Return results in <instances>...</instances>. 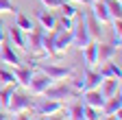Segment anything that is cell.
I'll list each match as a JSON object with an SVG mask.
<instances>
[{"instance_id": "cell-1", "label": "cell", "mask_w": 122, "mask_h": 120, "mask_svg": "<svg viewBox=\"0 0 122 120\" xmlns=\"http://www.w3.org/2000/svg\"><path fill=\"white\" fill-rule=\"evenodd\" d=\"M35 70L44 72L46 77H50L52 81H66L74 77V68L72 66H57V63H37Z\"/></svg>"}, {"instance_id": "cell-2", "label": "cell", "mask_w": 122, "mask_h": 120, "mask_svg": "<svg viewBox=\"0 0 122 120\" xmlns=\"http://www.w3.org/2000/svg\"><path fill=\"white\" fill-rule=\"evenodd\" d=\"M70 33H72V46L79 48V50H83L87 44L92 42V37L87 33V26H85V16H76V22H74V26H72Z\"/></svg>"}, {"instance_id": "cell-3", "label": "cell", "mask_w": 122, "mask_h": 120, "mask_svg": "<svg viewBox=\"0 0 122 120\" xmlns=\"http://www.w3.org/2000/svg\"><path fill=\"white\" fill-rule=\"evenodd\" d=\"M41 96L52 98V100H61V103H63L66 98H74V96H81V94L76 92V89H74L70 83H57V81H55V83H52L48 89H46Z\"/></svg>"}, {"instance_id": "cell-4", "label": "cell", "mask_w": 122, "mask_h": 120, "mask_svg": "<svg viewBox=\"0 0 122 120\" xmlns=\"http://www.w3.org/2000/svg\"><path fill=\"white\" fill-rule=\"evenodd\" d=\"M37 116H52V114H61L63 111V103L61 100H52V98H46V96H37V100L33 103V109Z\"/></svg>"}, {"instance_id": "cell-5", "label": "cell", "mask_w": 122, "mask_h": 120, "mask_svg": "<svg viewBox=\"0 0 122 120\" xmlns=\"http://www.w3.org/2000/svg\"><path fill=\"white\" fill-rule=\"evenodd\" d=\"M33 103H35V98H30V96H26V94H20L18 89L11 94V98H9V105H7V111L13 116V114H22V111H30L33 109Z\"/></svg>"}, {"instance_id": "cell-6", "label": "cell", "mask_w": 122, "mask_h": 120, "mask_svg": "<svg viewBox=\"0 0 122 120\" xmlns=\"http://www.w3.org/2000/svg\"><path fill=\"white\" fill-rule=\"evenodd\" d=\"M44 33H46V28H41V26H33L28 31V37H26V50L30 52V55H44V50H41V42H44Z\"/></svg>"}, {"instance_id": "cell-7", "label": "cell", "mask_w": 122, "mask_h": 120, "mask_svg": "<svg viewBox=\"0 0 122 120\" xmlns=\"http://www.w3.org/2000/svg\"><path fill=\"white\" fill-rule=\"evenodd\" d=\"M52 83H55V81H52L50 77H46L44 72L37 70V72L33 74V79H30V83H28V89H30V94H33V96H41Z\"/></svg>"}, {"instance_id": "cell-8", "label": "cell", "mask_w": 122, "mask_h": 120, "mask_svg": "<svg viewBox=\"0 0 122 120\" xmlns=\"http://www.w3.org/2000/svg\"><path fill=\"white\" fill-rule=\"evenodd\" d=\"M11 72H13V79H15L18 85L28 87L30 79H33V74H35V66H24V63H20V66H13Z\"/></svg>"}, {"instance_id": "cell-9", "label": "cell", "mask_w": 122, "mask_h": 120, "mask_svg": "<svg viewBox=\"0 0 122 120\" xmlns=\"http://www.w3.org/2000/svg\"><path fill=\"white\" fill-rule=\"evenodd\" d=\"M0 61L7 63V66H20L22 63V57L18 55V50H15L11 44L2 42V44H0Z\"/></svg>"}, {"instance_id": "cell-10", "label": "cell", "mask_w": 122, "mask_h": 120, "mask_svg": "<svg viewBox=\"0 0 122 120\" xmlns=\"http://www.w3.org/2000/svg\"><path fill=\"white\" fill-rule=\"evenodd\" d=\"M7 35H9V44L15 50H26V33L22 31V28H18L15 24H11L9 31H7Z\"/></svg>"}, {"instance_id": "cell-11", "label": "cell", "mask_w": 122, "mask_h": 120, "mask_svg": "<svg viewBox=\"0 0 122 120\" xmlns=\"http://www.w3.org/2000/svg\"><path fill=\"white\" fill-rule=\"evenodd\" d=\"M79 98L83 100L85 107H96V109H102V105H105V100H107V98L100 94V89H87V92H83Z\"/></svg>"}, {"instance_id": "cell-12", "label": "cell", "mask_w": 122, "mask_h": 120, "mask_svg": "<svg viewBox=\"0 0 122 120\" xmlns=\"http://www.w3.org/2000/svg\"><path fill=\"white\" fill-rule=\"evenodd\" d=\"M68 48H72V33L55 28V50H57V55H63Z\"/></svg>"}, {"instance_id": "cell-13", "label": "cell", "mask_w": 122, "mask_h": 120, "mask_svg": "<svg viewBox=\"0 0 122 120\" xmlns=\"http://www.w3.org/2000/svg\"><path fill=\"white\" fill-rule=\"evenodd\" d=\"M92 13H94V18L100 22V24H109L111 22V16H109V9H107L105 0H92Z\"/></svg>"}, {"instance_id": "cell-14", "label": "cell", "mask_w": 122, "mask_h": 120, "mask_svg": "<svg viewBox=\"0 0 122 120\" xmlns=\"http://www.w3.org/2000/svg\"><path fill=\"white\" fill-rule=\"evenodd\" d=\"M85 26H87V33H89V37L94 39V42H100V37H102V24L94 18V13L92 11H87L85 13Z\"/></svg>"}, {"instance_id": "cell-15", "label": "cell", "mask_w": 122, "mask_h": 120, "mask_svg": "<svg viewBox=\"0 0 122 120\" xmlns=\"http://www.w3.org/2000/svg\"><path fill=\"white\" fill-rule=\"evenodd\" d=\"M120 46H116V44H100L98 42V57H96V63H105V61H111V59L118 55Z\"/></svg>"}, {"instance_id": "cell-16", "label": "cell", "mask_w": 122, "mask_h": 120, "mask_svg": "<svg viewBox=\"0 0 122 120\" xmlns=\"http://www.w3.org/2000/svg\"><path fill=\"white\" fill-rule=\"evenodd\" d=\"M120 109H122V96H120V92H116L113 96H109V98L105 100L100 114L102 116H111V114H118Z\"/></svg>"}, {"instance_id": "cell-17", "label": "cell", "mask_w": 122, "mask_h": 120, "mask_svg": "<svg viewBox=\"0 0 122 120\" xmlns=\"http://www.w3.org/2000/svg\"><path fill=\"white\" fill-rule=\"evenodd\" d=\"M98 74H100L102 79H120L122 77V70H120V63H116L113 59H111V61H105L100 66Z\"/></svg>"}, {"instance_id": "cell-18", "label": "cell", "mask_w": 122, "mask_h": 120, "mask_svg": "<svg viewBox=\"0 0 122 120\" xmlns=\"http://www.w3.org/2000/svg\"><path fill=\"white\" fill-rule=\"evenodd\" d=\"M83 81H85V92H87V89H98L100 83H102V77L98 74V70L87 68L85 74H83Z\"/></svg>"}, {"instance_id": "cell-19", "label": "cell", "mask_w": 122, "mask_h": 120, "mask_svg": "<svg viewBox=\"0 0 122 120\" xmlns=\"http://www.w3.org/2000/svg\"><path fill=\"white\" fill-rule=\"evenodd\" d=\"M98 89H100V94L105 98H109L116 92H120V79H102V83H100Z\"/></svg>"}, {"instance_id": "cell-20", "label": "cell", "mask_w": 122, "mask_h": 120, "mask_svg": "<svg viewBox=\"0 0 122 120\" xmlns=\"http://www.w3.org/2000/svg\"><path fill=\"white\" fill-rule=\"evenodd\" d=\"M83 55H85V66L87 68H94L96 66V57H98V42L92 39L87 46L83 48Z\"/></svg>"}, {"instance_id": "cell-21", "label": "cell", "mask_w": 122, "mask_h": 120, "mask_svg": "<svg viewBox=\"0 0 122 120\" xmlns=\"http://www.w3.org/2000/svg\"><path fill=\"white\" fill-rule=\"evenodd\" d=\"M37 22H39V26H41V28L50 31V28H55V24H57V18L52 16V11L41 9V11L37 13Z\"/></svg>"}, {"instance_id": "cell-22", "label": "cell", "mask_w": 122, "mask_h": 120, "mask_svg": "<svg viewBox=\"0 0 122 120\" xmlns=\"http://www.w3.org/2000/svg\"><path fill=\"white\" fill-rule=\"evenodd\" d=\"M18 89V83H11V85H0V107L7 109V105H9V98L11 94Z\"/></svg>"}, {"instance_id": "cell-23", "label": "cell", "mask_w": 122, "mask_h": 120, "mask_svg": "<svg viewBox=\"0 0 122 120\" xmlns=\"http://www.w3.org/2000/svg\"><path fill=\"white\" fill-rule=\"evenodd\" d=\"M15 26H18V28H22L24 33H28V31H30V28H33L35 24H33V20H30V18L26 16V13L18 11V13H15Z\"/></svg>"}, {"instance_id": "cell-24", "label": "cell", "mask_w": 122, "mask_h": 120, "mask_svg": "<svg viewBox=\"0 0 122 120\" xmlns=\"http://www.w3.org/2000/svg\"><path fill=\"white\" fill-rule=\"evenodd\" d=\"M105 5H107V9H109L111 20H122V5H120V0H105Z\"/></svg>"}, {"instance_id": "cell-25", "label": "cell", "mask_w": 122, "mask_h": 120, "mask_svg": "<svg viewBox=\"0 0 122 120\" xmlns=\"http://www.w3.org/2000/svg\"><path fill=\"white\" fill-rule=\"evenodd\" d=\"M70 120H85V105L83 100H74L70 107Z\"/></svg>"}, {"instance_id": "cell-26", "label": "cell", "mask_w": 122, "mask_h": 120, "mask_svg": "<svg viewBox=\"0 0 122 120\" xmlns=\"http://www.w3.org/2000/svg\"><path fill=\"white\" fill-rule=\"evenodd\" d=\"M59 9H61V16H66V18H70V20H76V16H79V11H76V7H74L72 2H68V0H66V2L61 5Z\"/></svg>"}, {"instance_id": "cell-27", "label": "cell", "mask_w": 122, "mask_h": 120, "mask_svg": "<svg viewBox=\"0 0 122 120\" xmlns=\"http://www.w3.org/2000/svg\"><path fill=\"white\" fill-rule=\"evenodd\" d=\"M72 26H74V20H70L66 16H61V20H57V24H55L57 31H72Z\"/></svg>"}, {"instance_id": "cell-28", "label": "cell", "mask_w": 122, "mask_h": 120, "mask_svg": "<svg viewBox=\"0 0 122 120\" xmlns=\"http://www.w3.org/2000/svg\"><path fill=\"white\" fill-rule=\"evenodd\" d=\"M11 83H15L13 72L7 70V68H0V85H11Z\"/></svg>"}, {"instance_id": "cell-29", "label": "cell", "mask_w": 122, "mask_h": 120, "mask_svg": "<svg viewBox=\"0 0 122 120\" xmlns=\"http://www.w3.org/2000/svg\"><path fill=\"white\" fill-rule=\"evenodd\" d=\"M0 13H18V7L13 0H0Z\"/></svg>"}, {"instance_id": "cell-30", "label": "cell", "mask_w": 122, "mask_h": 120, "mask_svg": "<svg viewBox=\"0 0 122 120\" xmlns=\"http://www.w3.org/2000/svg\"><path fill=\"white\" fill-rule=\"evenodd\" d=\"M39 2L44 5V9H48V11H55V9H59L61 5H63L66 0H39Z\"/></svg>"}, {"instance_id": "cell-31", "label": "cell", "mask_w": 122, "mask_h": 120, "mask_svg": "<svg viewBox=\"0 0 122 120\" xmlns=\"http://www.w3.org/2000/svg\"><path fill=\"white\" fill-rule=\"evenodd\" d=\"M100 109L96 107H85V120H100Z\"/></svg>"}, {"instance_id": "cell-32", "label": "cell", "mask_w": 122, "mask_h": 120, "mask_svg": "<svg viewBox=\"0 0 122 120\" xmlns=\"http://www.w3.org/2000/svg\"><path fill=\"white\" fill-rule=\"evenodd\" d=\"M13 120H30L28 111H22V114H13Z\"/></svg>"}, {"instance_id": "cell-33", "label": "cell", "mask_w": 122, "mask_h": 120, "mask_svg": "<svg viewBox=\"0 0 122 120\" xmlns=\"http://www.w3.org/2000/svg\"><path fill=\"white\" fill-rule=\"evenodd\" d=\"M41 120H68V118H63V116H57V114H52V116H41Z\"/></svg>"}, {"instance_id": "cell-34", "label": "cell", "mask_w": 122, "mask_h": 120, "mask_svg": "<svg viewBox=\"0 0 122 120\" xmlns=\"http://www.w3.org/2000/svg\"><path fill=\"white\" fill-rule=\"evenodd\" d=\"M100 120H120V111L118 114H111V116H102Z\"/></svg>"}, {"instance_id": "cell-35", "label": "cell", "mask_w": 122, "mask_h": 120, "mask_svg": "<svg viewBox=\"0 0 122 120\" xmlns=\"http://www.w3.org/2000/svg\"><path fill=\"white\" fill-rule=\"evenodd\" d=\"M68 2H76V5H89L92 0H68Z\"/></svg>"}, {"instance_id": "cell-36", "label": "cell", "mask_w": 122, "mask_h": 120, "mask_svg": "<svg viewBox=\"0 0 122 120\" xmlns=\"http://www.w3.org/2000/svg\"><path fill=\"white\" fill-rule=\"evenodd\" d=\"M5 42V31H2V22H0V44Z\"/></svg>"}, {"instance_id": "cell-37", "label": "cell", "mask_w": 122, "mask_h": 120, "mask_svg": "<svg viewBox=\"0 0 122 120\" xmlns=\"http://www.w3.org/2000/svg\"><path fill=\"white\" fill-rule=\"evenodd\" d=\"M0 120H7V116H5V111L0 109Z\"/></svg>"}]
</instances>
